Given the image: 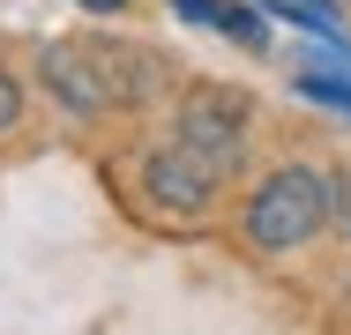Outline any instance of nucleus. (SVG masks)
Returning <instances> with one entry per match:
<instances>
[{"label":"nucleus","instance_id":"nucleus-1","mask_svg":"<svg viewBox=\"0 0 351 335\" xmlns=\"http://www.w3.org/2000/svg\"><path fill=\"white\" fill-rule=\"evenodd\" d=\"M38 82L82 112V120H105V112H135L165 90V60L142 53V45H105V38H60L38 53Z\"/></svg>","mask_w":351,"mask_h":335},{"label":"nucleus","instance_id":"nucleus-2","mask_svg":"<svg viewBox=\"0 0 351 335\" xmlns=\"http://www.w3.org/2000/svg\"><path fill=\"white\" fill-rule=\"evenodd\" d=\"M322 224H337V209H329V172H306V164L269 172V179L247 194V216H239V231H247L254 254H299V246L322 239Z\"/></svg>","mask_w":351,"mask_h":335},{"label":"nucleus","instance_id":"nucleus-9","mask_svg":"<svg viewBox=\"0 0 351 335\" xmlns=\"http://www.w3.org/2000/svg\"><path fill=\"white\" fill-rule=\"evenodd\" d=\"M329 209H337V224L351 231V172H329Z\"/></svg>","mask_w":351,"mask_h":335},{"label":"nucleus","instance_id":"nucleus-8","mask_svg":"<svg viewBox=\"0 0 351 335\" xmlns=\"http://www.w3.org/2000/svg\"><path fill=\"white\" fill-rule=\"evenodd\" d=\"M15 120H23V90H15V75L0 67V134L15 127Z\"/></svg>","mask_w":351,"mask_h":335},{"label":"nucleus","instance_id":"nucleus-7","mask_svg":"<svg viewBox=\"0 0 351 335\" xmlns=\"http://www.w3.org/2000/svg\"><path fill=\"white\" fill-rule=\"evenodd\" d=\"M299 90H306V97H322V105H337V112H351V82L322 75V67H306V75H299Z\"/></svg>","mask_w":351,"mask_h":335},{"label":"nucleus","instance_id":"nucleus-5","mask_svg":"<svg viewBox=\"0 0 351 335\" xmlns=\"http://www.w3.org/2000/svg\"><path fill=\"white\" fill-rule=\"evenodd\" d=\"M187 23H202L217 38H232V45H247V53H262L269 45V15L254 8V0H172Z\"/></svg>","mask_w":351,"mask_h":335},{"label":"nucleus","instance_id":"nucleus-3","mask_svg":"<svg viewBox=\"0 0 351 335\" xmlns=\"http://www.w3.org/2000/svg\"><path fill=\"white\" fill-rule=\"evenodd\" d=\"M172 134H180L195 157H210L217 172L232 179V172H239V157H247V97H232V90L202 82V90H187V97H180Z\"/></svg>","mask_w":351,"mask_h":335},{"label":"nucleus","instance_id":"nucleus-6","mask_svg":"<svg viewBox=\"0 0 351 335\" xmlns=\"http://www.w3.org/2000/svg\"><path fill=\"white\" fill-rule=\"evenodd\" d=\"M277 15H291V23H299V30H314V38H329V45H337V53H351V23H337V15H329V8H322V0H284Z\"/></svg>","mask_w":351,"mask_h":335},{"label":"nucleus","instance_id":"nucleus-10","mask_svg":"<svg viewBox=\"0 0 351 335\" xmlns=\"http://www.w3.org/2000/svg\"><path fill=\"white\" fill-rule=\"evenodd\" d=\"M82 8H97V15H112V8H120V0H82Z\"/></svg>","mask_w":351,"mask_h":335},{"label":"nucleus","instance_id":"nucleus-4","mask_svg":"<svg viewBox=\"0 0 351 335\" xmlns=\"http://www.w3.org/2000/svg\"><path fill=\"white\" fill-rule=\"evenodd\" d=\"M142 187L165 201L172 216H202V209L217 201V187H224V172H217L210 157H195L180 134H165V142L142 149Z\"/></svg>","mask_w":351,"mask_h":335}]
</instances>
